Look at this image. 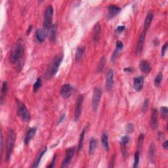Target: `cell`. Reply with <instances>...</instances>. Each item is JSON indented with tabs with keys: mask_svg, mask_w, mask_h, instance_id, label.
Here are the masks:
<instances>
[{
	"mask_svg": "<svg viewBox=\"0 0 168 168\" xmlns=\"http://www.w3.org/2000/svg\"><path fill=\"white\" fill-rule=\"evenodd\" d=\"M25 43L22 39L20 38L16 42L9 57L10 62L16 65V69L18 72H21L24 66L25 57Z\"/></svg>",
	"mask_w": 168,
	"mask_h": 168,
	"instance_id": "6da1fadb",
	"label": "cell"
},
{
	"mask_svg": "<svg viewBox=\"0 0 168 168\" xmlns=\"http://www.w3.org/2000/svg\"><path fill=\"white\" fill-rule=\"evenodd\" d=\"M62 60V55L55 56L53 60V61L50 64V65L47 68V69L45 72V77L47 79H50L51 78H53L54 76H55V74H57L60 65H61Z\"/></svg>",
	"mask_w": 168,
	"mask_h": 168,
	"instance_id": "7a4b0ae2",
	"label": "cell"
},
{
	"mask_svg": "<svg viewBox=\"0 0 168 168\" xmlns=\"http://www.w3.org/2000/svg\"><path fill=\"white\" fill-rule=\"evenodd\" d=\"M16 140V134L14 130L10 129L8 131L7 142H6V153H5V161L9 162L11 157L12 152L13 150L15 142Z\"/></svg>",
	"mask_w": 168,
	"mask_h": 168,
	"instance_id": "3957f363",
	"label": "cell"
},
{
	"mask_svg": "<svg viewBox=\"0 0 168 168\" xmlns=\"http://www.w3.org/2000/svg\"><path fill=\"white\" fill-rule=\"evenodd\" d=\"M17 114L23 122H29L30 119V114L27 108L22 102L17 100Z\"/></svg>",
	"mask_w": 168,
	"mask_h": 168,
	"instance_id": "277c9868",
	"label": "cell"
},
{
	"mask_svg": "<svg viewBox=\"0 0 168 168\" xmlns=\"http://www.w3.org/2000/svg\"><path fill=\"white\" fill-rule=\"evenodd\" d=\"M53 15V8L51 5H49L45 9L44 14L43 29L45 31L47 30L52 26V18Z\"/></svg>",
	"mask_w": 168,
	"mask_h": 168,
	"instance_id": "5b68a950",
	"label": "cell"
},
{
	"mask_svg": "<svg viewBox=\"0 0 168 168\" xmlns=\"http://www.w3.org/2000/svg\"><path fill=\"white\" fill-rule=\"evenodd\" d=\"M102 95V91L99 87H95L93 91V97H92V107H93V110L95 112H97L100 100H101Z\"/></svg>",
	"mask_w": 168,
	"mask_h": 168,
	"instance_id": "8992f818",
	"label": "cell"
},
{
	"mask_svg": "<svg viewBox=\"0 0 168 168\" xmlns=\"http://www.w3.org/2000/svg\"><path fill=\"white\" fill-rule=\"evenodd\" d=\"M83 101V97L82 95H79L77 98L76 103V107L74 110V120L75 122H78L80 117L82 110V104Z\"/></svg>",
	"mask_w": 168,
	"mask_h": 168,
	"instance_id": "52a82bcc",
	"label": "cell"
},
{
	"mask_svg": "<svg viewBox=\"0 0 168 168\" xmlns=\"http://www.w3.org/2000/svg\"><path fill=\"white\" fill-rule=\"evenodd\" d=\"M74 152H75V148L74 147H70L69 149H66V156L65 160H64L61 167H66L69 166L70 163L72 159L73 158V156L74 154Z\"/></svg>",
	"mask_w": 168,
	"mask_h": 168,
	"instance_id": "ba28073f",
	"label": "cell"
},
{
	"mask_svg": "<svg viewBox=\"0 0 168 168\" xmlns=\"http://www.w3.org/2000/svg\"><path fill=\"white\" fill-rule=\"evenodd\" d=\"M150 126L153 129H156L158 127V110L154 109L151 112Z\"/></svg>",
	"mask_w": 168,
	"mask_h": 168,
	"instance_id": "9c48e42d",
	"label": "cell"
},
{
	"mask_svg": "<svg viewBox=\"0 0 168 168\" xmlns=\"http://www.w3.org/2000/svg\"><path fill=\"white\" fill-rule=\"evenodd\" d=\"M121 11V9L118 6L114 5H110L108 7V14L107 18L108 19H113L116 16L119 12Z\"/></svg>",
	"mask_w": 168,
	"mask_h": 168,
	"instance_id": "30bf717a",
	"label": "cell"
},
{
	"mask_svg": "<svg viewBox=\"0 0 168 168\" xmlns=\"http://www.w3.org/2000/svg\"><path fill=\"white\" fill-rule=\"evenodd\" d=\"M114 71L113 70H109L108 72L106 79V88L108 91H110L113 89V85H114Z\"/></svg>",
	"mask_w": 168,
	"mask_h": 168,
	"instance_id": "8fae6325",
	"label": "cell"
},
{
	"mask_svg": "<svg viewBox=\"0 0 168 168\" xmlns=\"http://www.w3.org/2000/svg\"><path fill=\"white\" fill-rule=\"evenodd\" d=\"M72 92V87H71L70 84H65V85L62 86L61 89V95L62 98H69L71 96Z\"/></svg>",
	"mask_w": 168,
	"mask_h": 168,
	"instance_id": "7c38bea8",
	"label": "cell"
},
{
	"mask_svg": "<svg viewBox=\"0 0 168 168\" xmlns=\"http://www.w3.org/2000/svg\"><path fill=\"white\" fill-rule=\"evenodd\" d=\"M139 68L142 72L146 74L150 73V72L151 71V69H152L150 64L149 63V61H146V60H142V61H140Z\"/></svg>",
	"mask_w": 168,
	"mask_h": 168,
	"instance_id": "4fadbf2b",
	"label": "cell"
},
{
	"mask_svg": "<svg viewBox=\"0 0 168 168\" xmlns=\"http://www.w3.org/2000/svg\"><path fill=\"white\" fill-rule=\"evenodd\" d=\"M144 85V77L138 76L134 78L133 80V87L134 89L137 91H141Z\"/></svg>",
	"mask_w": 168,
	"mask_h": 168,
	"instance_id": "5bb4252c",
	"label": "cell"
},
{
	"mask_svg": "<svg viewBox=\"0 0 168 168\" xmlns=\"http://www.w3.org/2000/svg\"><path fill=\"white\" fill-rule=\"evenodd\" d=\"M145 37H146V32H143L141 34V35H140L139 42L137 43V49H136V53L137 54L141 53L143 51L144 44H145Z\"/></svg>",
	"mask_w": 168,
	"mask_h": 168,
	"instance_id": "9a60e30c",
	"label": "cell"
},
{
	"mask_svg": "<svg viewBox=\"0 0 168 168\" xmlns=\"http://www.w3.org/2000/svg\"><path fill=\"white\" fill-rule=\"evenodd\" d=\"M153 17H154V14L153 11L149 12V13H148L146 15V18L145 20V23H144V30H143V32H145L146 33L148 31V30L149 29V28L151 25L152 21H153Z\"/></svg>",
	"mask_w": 168,
	"mask_h": 168,
	"instance_id": "2e32d148",
	"label": "cell"
},
{
	"mask_svg": "<svg viewBox=\"0 0 168 168\" xmlns=\"http://www.w3.org/2000/svg\"><path fill=\"white\" fill-rule=\"evenodd\" d=\"M123 48V44L121 41H117L116 44V49L114 50V53L112 56V61L114 62L116 57L118 56L119 52H120Z\"/></svg>",
	"mask_w": 168,
	"mask_h": 168,
	"instance_id": "e0dca14e",
	"label": "cell"
},
{
	"mask_svg": "<svg viewBox=\"0 0 168 168\" xmlns=\"http://www.w3.org/2000/svg\"><path fill=\"white\" fill-rule=\"evenodd\" d=\"M35 133H36V128L35 127L30 128V129L27 131V133L25 136V145H29L30 141L34 137Z\"/></svg>",
	"mask_w": 168,
	"mask_h": 168,
	"instance_id": "ac0fdd59",
	"label": "cell"
},
{
	"mask_svg": "<svg viewBox=\"0 0 168 168\" xmlns=\"http://www.w3.org/2000/svg\"><path fill=\"white\" fill-rule=\"evenodd\" d=\"M35 36L39 43H43L45 40L47 36V32L45 30L42 29H38L35 32Z\"/></svg>",
	"mask_w": 168,
	"mask_h": 168,
	"instance_id": "d6986e66",
	"label": "cell"
},
{
	"mask_svg": "<svg viewBox=\"0 0 168 168\" xmlns=\"http://www.w3.org/2000/svg\"><path fill=\"white\" fill-rule=\"evenodd\" d=\"M47 34L49 35L50 40L52 42H55L56 39V34H57V28L55 25H52L49 29L46 30Z\"/></svg>",
	"mask_w": 168,
	"mask_h": 168,
	"instance_id": "ffe728a7",
	"label": "cell"
},
{
	"mask_svg": "<svg viewBox=\"0 0 168 168\" xmlns=\"http://www.w3.org/2000/svg\"><path fill=\"white\" fill-rule=\"evenodd\" d=\"M130 141V138L127 135L123 136L120 140V145L122 148V152L123 155V156H125L126 154V146L127 145L128 143Z\"/></svg>",
	"mask_w": 168,
	"mask_h": 168,
	"instance_id": "44dd1931",
	"label": "cell"
},
{
	"mask_svg": "<svg viewBox=\"0 0 168 168\" xmlns=\"http://www.w3.org/2000/svg\"><path fill=\"white\" fill-rule=\"evenodd\" d=\"M100 34H101V26H100L99 23L97 22L94 27V32L93 35V40L94 43H97L99 41Z\"/></svg>",
	"mask_w": 168,
	"mask_h": 168,
	"instance_id": "7402d4cb",
	"label": "cell"
},
{
	"mask_svg": "<svg viewBox=\"0 0 168 168\" xmlns=\"http://www.w3.org/2000/svg\"><path fill=\"white\" fill-rule=\"evenodd\" d=\"M87 127H86L85 128H84L80 134V137H79V139L78 145V153H79V152H80L83 149L84 139H85V135H86V133Z\"/></svg>",
	"mask_w": 168,
	"mask_h": 168,
	"instance_id": "603a6c76",
	"label": "cell"
},
{
	"mask_svg": "<svg viewBox=\"0 0 168 168\" xmlns=\"http://www.w3.org/2000/svg\"><path fill=\"white\" fill-rule=\"evenodd\" d=\"M47 148L46 146H45L44 148H43L40 152H39L38 157L36 158V160H35L34 163L33 167H38L39 166V163H40V162H41V160H42V157L43 156V155L45 154V153L47 152Z\"/></svg>",
	"mask_w": 168,
	"mask_h": 168,
	"instance_id": "cb8c5ba5",
	"label": "cell"
},
{
	"mask_svg": "<svg viewBox=\"0 0 168 168\" xmlns=\"http://www.w3.org/2000/svg\"><path fill=\"white\" fill-rule=\"evenodd\" d=\"M149 158L152 163H154L155 162V156H156V148L154 143H151L149 148Z\"/></svg>",
	"mask_w": 168,
	"mask_h": 168,
	"instance_id": "d4e9b609",
	"label": "cell"
},
{
	"mask_svg": "<svg viewBox=\"0 0 168 168\" xmlns=\"http://www.w3.org/2000/svg\"><path fill=\"white\" fill-rule=\"evenodd\" d=\"M101 143L104 149L106 151L109 150V138L106 133H103L101 136Z\"/></svg>",
	"mask_w": 168,
	"mask_h": 168,
	"instance_id": "484cf974",
	"label": "cell"
},
{
	"mask_svg": "<svg viewBox=\"0 0 168 168\" xmlns=\"http://www.w3.org/2000/svg\"><path fill=\"white\" fill-rule=\"evenodd\" d=\"M84 52H85V47L81 46V47H78L76 49V57L75 59L76 62H79L80 60L82 59Z\"/></svg>",
	"mask_w": 168,
	"mask_h": 168,
	"instance_id": "4316f807",
	"label": "cell"
},
{
	"mask_svg": "<svg viewBox=\"0 0 168 168\" xmlns=\"http://www.w3.org/2000/svg\"><path fill=\"white\" fill-rule=\"evenodd\" d=\"M97 146V140L94 138H92L90 140L89 147V154H93L95 152L96 147Z\"/></svg>",
	"mask_w": 168,
	"mask_h": 168,
	"instance_id": "83f0119b",
	"label": "cell"
},
{
	"mask_svg": "<svg viewBox=\"0 0 168 168\" xmlns=\"http://www.w3.org/2000/svg\"><path fill=\"white\" fill-rule=\"evenodd\" d=\"M106 60L105 57H102L101 60H100V62L98 65L97 69V73H101V72L103 70L104 68H105V66L106 65Z\"/></svg>",
	"mask_w": 168,
	"mask_h": 168,
	"instance_id": "f1b7e54d",
	"label": "cell"
},
{
	"mask_svg": "<svg viewBox=\"0 0 168 168\" xmlns=\"http://www.w3.org/2000/svg\"><path fill=\"white\" fill-rule=\"evenodd\" d=\"M8 90V84L7 82H3L2 83V101H3L4 98L6 96L7 92Z\"/></svg>",
	"mask_w": 168,
	"mask_h": 168,
	"instance_id": "f546056e",
	"label": "cell"
},
{
	"mask_svg": "<svg viewBox=\"0 0 168 168\" xmlns=\"http://www.w3.org/2000/svg\"><path fill=\"white\" fill-rule=\"evenodd\" d=\"M162 79H163V76H162V74L161 72H160L156 76L155 79H154V86L158 87L160 86V83H162Z\"/></svg>",
	"mask_w": 168,
	"mask_h": 168,
	"instance_id": "4dcf8cb0",
	"label": "cell"
},
{
	"mask_svg": "<svg viewBox=\"0 0 168 168\" xmlns=\"http://www.w3.org/2000/svg\"><path fill=\"white\" fill-rule=\"evenodd\" d=\"M42 79L40 78H38L37 79V80L35 81V82L34 84V87H33L34 92H37L39 88H40V87L42 86Z\"/></svg>",
	"mask_w": 168,
	"mask_h": 168,
	"instance_id": "1f68e13d",
	"label": "cell"
},
{
	"mask_svg": "<svg viewBox=\"0 0 168 168\" xmlns=\"http://www.w3.org/2000/svg\"><path fill=\"white\" fill-rule=\"evenodd\" d=\"M139 155H140V153H139V150H137V151L135 152V156H134V163H133V167L136 168L139 166Z\"/></svg>",
	"mask_w": 168,
	"mask_h": 168,
	"instance_id": "d6a6232c",
	"label": "cell"
},
{
	"mask_svg": "<svg viewBox=\"0 0 168 168\" xmlns=\"http://www.w3.org/2000/svg\"><path fill=\"white\" fill-rule=\"evenodd\" d=\"M160 113H161V117L163 119H166L167 116L168 114V109L166 106H162L160 109Z\"/></svg>",
	"mask_w": 168,
	"mask_h": 168,
	"instance_id": "836d02e7",
	"label": "cell"
},
{
	"mask_svg": "<svg viewBox=\"0 0 168 168\" xmlns=\"http://www.w3.org/2000/svg\"><path fill=\"white\" fill-rule=\"evenodd\" d=\"M149 104H150V101L149 99H146L145 100V101H144L143 102V105L142 106V112L143 113H146V112L147 111L148 109H149Z\"/></svg>",
	"mask_w": 168,
	"mask_h": 168,
	"instance_id": "e575fe53",
	"label": "cell"
},
{
	"mask_svg": "<svg viewBox=\"0 0 168 168\" xmlns=\"http://www.w3.org/2000/svg\"><path fill=\"white\" fill-rule=\"evenodd\" d=\"M144 139H145V135H144V134L141 133L139 136V139H138V143H137L138 150H139V149H141V148L142 147Z\"/></svg>",
	"mask_w": 168,
	"mask_h": 168,
	"instance_id": "d590c367",
	"label": "cell"
},
{
	"mask_svg": "<svg viewBox=\"0 0 168 168\" xmlns=\"http://www.w3.org/2000/svg\"><path fill=\"white\" fill-rule=\"evenodd\" d=\"M126 131L127 133H131L134 131V125L133 123H128L126 127Z\"/></svg>",
	"mask_w": 168,
	"mask_h": 168,
	"instance_id": "8d00e7d4",
	"label": "cell"
},
{
	"mask_svg": "<svg viewBox=\"0 0 168 168\" xmlns=\"http://www.w3.org/2000/svg\"><path fill=\"white\" fill-rule=\"evenodd\" d=\"M167 49V43L166 42L164 45L162 46V57H163V56L165 55Z\"/></svg>",
	"mask_w": 168,
	"mask_h": 168,
	"instance_id": "74e56055",
	"label": "cell"
},
{
	"mask_svg": "<svg viewBox=\"0 0 168 168\" xmlns=\"http://www.w3.org/2000/svg\"><path fill=\"white\" fill-rule=\"evenodd\" d=\"M125 30V26H118L117 27L116 30V33H120L122 31Z\"/></svg>",
	"mask_w": 168,
	"mask_h": 168,
	"instance_id": "f35d334b",
	"label": "cell"
},
{
	"mask_svg": "<svg viewBox=\"0 0 168 168\" xmlns=\"http://www.w3.org/2000/svg\"><path fill=\"white\" fill-rule=\"evenodd\" d=\"M56 158H57V155H55V156H54V157L53 158V160H52V162H51V163L49 164V166H48V167L51 168V167H53L55 166V162H56Z\"/></svg>",
	"mask_w": 168,
	"mask_h": 168,
	"instance_id": "ab89813d",
	"label": "cell"
},
{
	"mask_svg": "<svg viewBox=\"0 0 168 168\" xmlns=\"http://www.w3.org/2000/svg\"><path fill=\"white\" fill-rule=\"evenodd\" d=\"M162 146L165 150H167L168 149V141H166L164 143H163L162 145Z\"/></svg>",
	"mask_w": 168,
	"mask_h": 168,
	"instance_id": "60d3db41",
	"label": "cell"
},
{
	"mask_svg": "<svg viewBox=\"0 0 168 168\" xmlns=\"http://www.w3.org/2000/svg\"><path fill=\"white\" fill-rule=\"evenodd\" d=\"M123 70L126 72H133V69L132 68H125Z\"/></svg>",
	"mask_w": 168,
	"mask_h": 168,
	"instance_id": "b9f144b4",
	"label": "cell"
},
{
	"mask_svg": "<svg viewBox=\"0 0 168 168\" xmlns=\"http://www.w3.org/2000/svg\"><path fill=\"white\" fill-rule=\"evenodd\" d=\"M114 156L113 157V158H112V160H110V166H109V167H113L114 166Z\"/></svg>",
	"mask_w": 168,
	"mask_h": 168,
	"instance_id": "7bdbcfd3",
	"label": "cell"
},
{
	"mask_svg": "<svg viewBox=\"0 0 168 168\" xmlns=\"http://www.w3.org/2000/svg\"><path fill=\"white\" fill-rule=\"evenodd\" d=\"M65 114H62V115L61 116V118H60L59 120V122H58V123H61V122L64 120V119H65Z\"/></svg>",
	"mask_w": 168,
	"mask_h": 168,
	"instance_id": "ee69618b",
	"label": "cell"
},
{
	"mask_svg": "<svg viewBox=\"0 0 168 168\" xmlns=\"http://www.w3.org/2000/svg\"><path fill=\"white\" fill-rule=\"evenodd\" d=\"M32 30V25H30V26H29V30H27V34H29L30 32V31Z\"/></svg>",
	"mask_w": 168,
	"mask_h": 168,
	"instance_id": "f6af8a7d",
	"label": "cell"
}]
</instances>
